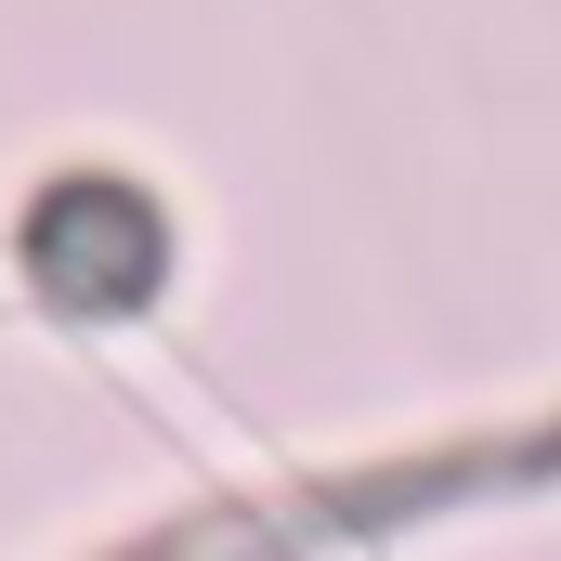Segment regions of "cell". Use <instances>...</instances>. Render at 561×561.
<instances>
[{"label": "cell", "instance_id": "cell-1", "mask_svg": "<svg viewBox=\"0 0 561 561\" xmlns=\"http://www.w3.org/2000/svg\"><path fill=\"white\" fill-rule=\"evenodd\" d=\"M26 262L53 300H79V313H118L144 275H157V222H144L118 183H66V196H39V236H26Z\"/></svg>", "mask_w": 561, "mask_h": 561}]
</instances>
